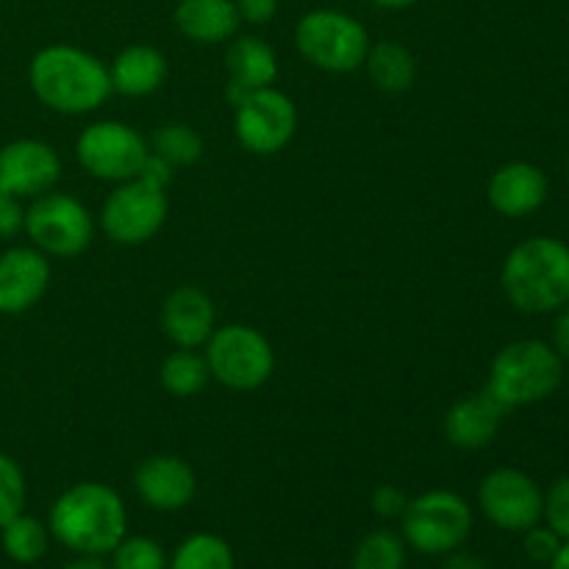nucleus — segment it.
Returning a JSON list of instances; mask_svg holds the SVG:
<instances>
[{
  "label": "nucleus",
  "instance_id": "nucleus-30",
  "mask_svg": "<svg viewBox=\"0 0 569 569\" xmlns=\"http://www.w3.org/2000/svg\"><path fill=\"white\" fill-rule=\"evenodd\" d=\"M545 526L553 528L565 542H569V476L550 483L542 500Z\"/></svg>",
  "mask_w": 569,
  "mask_h": 569
},
{
  "label": "nucleus",
  "instance_id": "nucleus-9",
  "mask_svg": "<svg viewBox=\"0 0 569 569\" xmlns=\"http://www.w3.org/2000/svg\"><path fill=\"white\" fill-rule=\"evenodd\" d=\"M22 231L44 256L70 259L92 244L94 222L87 206L72 194L44 192L26 209Z\"/></svg>",
  "mask_w": 569,
  "mask_h": 569
},
{
  "label": "nucleus",
  "instance_id": "nucleus-18",
  "mask_svg": "<svg viewBox=\"0 0 569 569\" xmlns=\"http://www.w3.org/2000/svg\"><path fill=\"white\" fill-rule=\"evenodd\" d=\"M503 417V406L487 389H481L450 406L445 415V437L459 450H483L495 442Z\"/></svg>",
  "mask_w": 569,
  "mask_h": 569
},
{
  "label": "nucleus",
  "instance_id": "nucleus-34",
  "mask_svg": "<svg viewBox=\"0 0 569 569\" xmlns=\"http://www.w3.org/2000/svg\"><path fill=\"white\" fill-rule=\"evenodd\" d=\"M239 17L250 26H267L276 20L278 0H237Z\"/></svg>",
  "mask_w": 569,
  "mask_h": 569
},
{
  "label": "nucleus",
  "instance_id": "nucleus-8",
  "mask_svg": "<svg viewBox=\"0 0 569 569\" xmlns=\"http://www.w3.org/2000/svg\"><path fill=\"white\" fill-rule=\"evenodd\" d=\"M206 365L211 378L233 392H253L270 381L276 370V353L261 331L250 326H222L206 342Z\"/></svg>",
  "mask_w": 569,
  "mask_h": 569
},
{
  "label": "nucleus",
  "instance_id": "nucleus-37",
  "mask_svg": "<svg viewBox=\"0 0 569 569\" xmlns=\"http://www.w3.org/2000/svg\"><path fill=\"white\" fill-rule=\"evenodd\" d=\"M64 569H106L100 556H78L76 561H70Z\"/></svg>",
  "mask_w": 569,
  "mask_h": 569
},
{
  "label": "nucleus",
  "instance_id": "nucleus-10",
  "mask_svg": "<svg viewBox=\"0 0 569 569\" xmlns=\"http://www.w3.org/2000/svg\"><path fill=\"white\" fill-rule=\"evenodd\" d=\"M78 164L98 181L122 183L142 172L150 148L142 133L128 122L100 120L83 128L76 142Z\"/></svg>",
  "mask_w": 569,
  "mask_h": 569
},
{
  "label": "nucleus",
  "instance_id": "nucleus-12",
  "mask_svg": "<svg viewBox=\"0 0 569 569\" xmlns=\"http://www.w3.org/2000/svg\"><path fill=\"white\" fill-rule=\"evenodd\" d=\"M237 139L256 156H272L292 142L298 131V109L292 98L278 89H256L237 106Z\"/></svg>",
  "mask_w": 569,
  "mask_h": 569
},
{
  "label": "nucleus",
  "instance_id": "nucleus-13",
  "mask_svg": "<svg viewBox=\"0 0 569 569\" xmlns=\"http://www.w3.org/2000/svg\"><path fill=\"white\" fill-rule=\"evenodd\" d=\"M61 178V159L48 142L14 139L0 148V183L17 198H39Z\"/></svg>",
  "mask_w": 569,
  "mask_h": 569
},
{
  "label": "nucleus",
  "instance_id": "nucleus-22",
  "mask_svg": "<svg viewBox=\"0 0 569 569\" xmlns=\"http://www.w3.org/2000/svg\"><path fill=\"white\" fill-rule=\"evenodd\" d=\"M365 67L370 72L372 83L389 94L409 92L417 81V59L411 56L409 48L392 42V39H381V42L370 44Z\"/></svg>",
  "mask_w": 569,
  "mask_h": 569
},
{
  "label": "nucleus",
  "instance_id": "nucleus-31",
  "mask_svg": "<svg viewBox=\"0 0 569 569\" xmlns=\"http://www.w3.org/2000/svg\"><path fill=\"white\" fill-rule=\"evenodd\" d=\"M522 537H526L522 539V550H526V556L533 565H550L556 559V553L561 550V545H565V539L553 528L539 526V522L533 528H528V531H522Z\"/></svg>",
  "mask_w": 569,
  "mask_h": 569
},
{
  "label": "nucleus",
  "instance_id": "nucleus-24",
  "mask_svg": "<svg viewBox=\"0 0 569 569\" xmlns=\"http://www.w3.org/2000/svg\"><path fill=\"white\" fill-rule=\"evenodd\" d=\"M159 376L167 392L176 398H192V395L203 392L211 372L203 356H198L194 350H176L164 359Z\"/></svg>",
  "mask_w": 569,
  "mask_h": 569
},
{
  "label": "nucleus",
  "instance_id": "nucleus-39",
  "mask_svg": "<svg viewBox=\"0 0 569 569\" xmlns=\"http://www.w3.org/2000/svg\"><path fill=\"white\" fill-rule=\"evenodd\" d=\"M548 569H569V542L561 545V550L556 553V559L550 561Z\"/></svg>",
  "mask_w": 569,
  "mask_h": 569
},
{
  "label": "nucleus",
  "instance_id": "nucleus-36",
  "mask_svg": "<svg viewBox=\"0 0 569 569\" xmlns=\"http://www.w3.org/2000/svg\"><path fill=\"white\" fill-rule=\"evenodd\" d=\"M442 569H489L487 561L476 553H467V550H453V553L445 556Z\"/></svg>",
  "mask_w": 569,
  "mask_h": 569
},
{
  "label": "nucleus",
  "instance_id": "nucleus-7",
  "mask_svg": "<svg viewBox=\"0 0 569 569\" xmlns=\"http://www.w3.org/2000/svg\"><path fill=\"white\" fill-rule=\"evenodd\" d=\"M403 542L422 556H448L467 542L472 531V509L461 495L431 489L409 500L403 517Z\"/></svg>",
  "mask_w": 569,
  "mask_h": 569
},
{
  "label": "nucleus",
  "instance_id": "nucleus-21",
  "mask_svg": "<svg viewBox=\"0 0 569 569\" xmlns=\"http://www.w3.org/2000/svg\"><path fill=\"white\" fill-rule=\"evenodd\" d=\"M228 72L231 83H239L248 92L267 89L278 78V56L261 37H239L228 48Z\"/></svg>",
  "mask_w": 569,
  "mask_h": 569
},
{
  "label": "nucleus",
  "instance_id": "nucleus-11",
  "mask_svg": "<svg viewBox=\"0 0 569 569\" xmlns=\"http://www.w3.org/2000/svg\"><path fill=\"white\" fill-rule=\"evenodd\" d=\"M542 500L539 483L517 467H498L478 487L483 517L500 531L522 533L542 522Z\"/></svg>",
  "mask_w": 569,
  "mask_h": 569
},
{
  "label": "nucleus",
  "instance_id": "nucleus-17",
  "mask_svg": "<svg viewBox=\"0 0 569 569\" xmlns=\"http://www.w3.org/2000/svg\"><path fill=\"white\" fill-rule=\"evenodd\" d=\"M217 328V311L209 295L198 287L172 289L161 306V331L181 350L209 342Z\"/></svg>",
  "mask_w": 569,
  "mask_h": 569
},
{
  "label": "nucleus",
  "instance_id": "nucleus-28",
  "mask_svg": "<svg viewBox=\"0 0 569 569\" xmlns=\"http://www.w3.org/2000/svg\"><path fill=\"white\" fill-rule=\"evenodd\" d=\"M111 569H167V553L156 539L126 537L111 550Z\"/></svg>",
  "mask_w": 569,
  "mask_h": 569
},
{
  "label": "nucleus",
  "instance_id": "nucleus-35",
  "mask_svg": "<svg viewBox=\"0 0 569 569\" xmlns=\"http://www.w3.org/2000/svg\"><path fill=\"white\" fill-rule=\"evenodd\" d=\"M553 350L561 359L569 361V303L556 311V326H553Z\"/></svg>",
  "mask_w": 569,
  "mask_h": 569
},
{
  "label": "nucleus",
  "instance_id": "nucleus-20",
  "mask_svg": "<svg viewBox=\"0 0 569 569\" xmlns=\"http://www.w3.org/2000/svg\"><path fill=\"white\" fill-rule=\"evenodd\" d=\"M111 89L128 98H148L159 92L167 78V59L150 44H128L109 67Z\"/></svg>",
  "mask_w": 569,
  "mask_h": 569
},
{
  "label": "nucleus",
  "instance_id": "nucleus-2",
  "mask_svg": "<svg viewBox=\"0 0 569 569\" xmlns=\"http://www.w3.org/2000/svg\"><path fill=\"white\" fill-rule=\"evenodd\" d=\"M28 83L39 103L59 114L100 109L111 89L109 67L98 56L72 44H48L28 64Z\"/></svg>",
  "mask_w": 569,
  "mask_h": 569
},
{
  "label": "nucleus",
  "instance_id": "nucleus-25",
  "mask_svg": "<svg viewBox=\"0 0 569 569\" xmlns=\"http://www.w3.org/2000/svg\"><path fill=\"white\" fill-rule=\"evenodd\" d=\"M3 553L17 565H37L48 553V528L33 517H14L9 526L0 528Z\"/></svg>",
  "mask_w": 569,
  "mask_h": 569
},
{
  "label": "nucleus",
  "instance_id": "nucleus-29",
  "mask_svg": "<svg viewBox=\"0 0 569 569\" xmlns=\"http://www.w3.org/2000/svg\"><path fill=\"white\" fill-rule=\"evenodd\" d=\"M26 476L9 453H0V528L9 526L26 509Z\"/></svg>",
  "mask_w": 569,
  "mask_h": 569
},
{
  "label": "nucleus",
  "instance_id": "nucleus-19",
  "mask_svg": "<svg viewBox=\"0 0 569 569\" xmlns=\"http://www.w3.org/2000/svg\"><path fill=\"white\" fill-rule=\"evenodd\" d=\"M172 20L192 42L217 44L237 37L242 17L237 0H178Z\"/></svg>",
  "mask_w": 569,
  "mask_h": 569
},
{
  "label": "nucleus",
  "instance_id": "nucleus-4",
  "mask_svg": "<svg viewBox=\"0 0 569 569\" xmlns=\"http://www.w3.org/2000/svg\"><path fill=\"white\" fill-rule=\"evenodd\" d=\"M176 167L150 153L142 172L122 181L100 209V228L117 244H144L161 231L170 211L167 187Z\"/></svg>",
  "mask_w": 569,
  "mask_h": 569
},
{
  "label": "nucleus",
  "instance_id": "nucleus-38",
  "mask_svg": "<svg viewBox=\"0 0 569 569\" xmlns=\"http://www.w3.org/2000/svg\"><path fill=\"white\" fill-rule=\"evenodd\" d=\"M372 3L389 11H403V9H411V6H417L420 0H372Z\"/></svg>",
  "mask_w": 569,
  "mask_h": 569
},
{
  "label": "nucleus",
  "instance_id": "nucleus-27",
  "mask_svg": "<svg viewBox=\"0 0 569 569\" xmlns=\"http://www.w3.org/2000/svg\"><path fill=\"white\" fill-rule=\"evenodd\" d=\"M350 569H406V542L395 531H370L356 548Z\"/></svg>",
  "mask_w": 569,
  "mask_h": 569
},
{
  "label": "nucleus",
  "instance_id": "nucleus-5",
  "mask_svg": "<svg viewBox=\"0 0 569 569\" xmlns=\"http://www.w3.org/2000/svg\"><path fill=\"white\" fill-rule=\"evenodd\" d=\"M565 381V359L553 345L539 339H520L500 350L489 367L487 392L506 411L539 403L556 395Z\"/></svg>",
  "mask_w": 569,
  "mask_h": 569
},
{
  "label": "nucleus",
  "instance_id": "nucleus-14",
  "mask_svg": "<svg viewBox=\"0 0 569 569\" xmlns=\"http://www.w3.org/2000/svg\"><path fill=\"white\" fill-rule=\"evenodd\" d=\"M139 500L156 511H181L198 492L194 470L178 456H150L133 472Z\"/></svg>",
  "mask_w": 569,
  "mask_h": 569
},
{
  "label": "nucleus",
  "instance_id": "nucleus-26",
  "mask_svg": "<svg viewBox=\"0 0 569 569\" xmlns=\"http://www.w3.org/2000/svg\"><path fill=\"white\" fill-rule=\"evenodd\" d=\"M150 153L164 159L170 167H189L203 156V139L187 122H164L153 131Z\"/></svg>",
  "mask_w": 569,
  "mask_h": 569
},
{
  "label": "nucleus",
  "instance_id": "nucleus-33",
  "mask_svg": "<svg viewBox=\"0 0 569 569\" xmlns=\"http://www.w3.org/2000/svg\"><path fill=\"white\" fill-rule=\"evenodd\" d=\"M370 503H372V511H376L381 520H398V517H403L406 506H409V498L403 495V489L392 487V483H381V487L372 492Z\"/></svg>",
  "mask_w": 569,
  "mask_h": 569
},
{
  "label": "nucleus",
  "instance_id": "nucleus-16",
  "mask_svg": "<svg viewBox=\"0 0 569 569\" xmlns=\"http://www.w3.org/2000/svg\"><path fill=\"white\" fill-rule=\"evenodd\" d=\"M548 189L550 183L542 167L531 164V161H509L492 172L487 183V198L498 214L520 220V217L542 209L548 200Z\"/></svg>",
  "mask_w": 569,
  "mask_h": 569
},
{
  "label": "nucleus",
  "instance_id": "nucleus-40",
  "mask_svg": "<svg viewBox=\"0 0 569 569\" xmlns=\"http://www.w3.org/2000/svg\"><path fill=\"white\" fill-rule=\"evenodd\" d=\"M567 176H569V156H567Z\"/></svg>",
  "mask_w": 569,
  "mask_h": 569
},
{
  "label": "nucleus",
  "instance_id": "nucleus-6",
  "mask_svg": "<svg viewBox=\"0 0 569 569\" xmlns=\"http://www.w3.org/2000/svg\"><path fill=\"white\" fill-rule=\"evenodd\" d=\"M298 53L326 72H353L365 67L370 33L356 17L337 9H315L295 26Z\"/></svg>",
  "mask_w": 569,
  "mask_h": 569
},
{
  "label": "nucleus",
  "instance_id": "nucleus-15",
  "mask_svg": "<svg viewBox=\"0 0 569 569\" xmlns=\"http://www.w3.org/2000/svg\"><path fill=\"white\" fill-rule=\"evenodd\" d=\"M48 256L37 248H9L0 253V315H22L48 292Z\"/></svg>",
  "mask_w": 569,
  "mask_h": 569
},
{
  "label": "nucleus",
  "instance_id": "nucleus-1",
  "mask_svg": "<svg viewBox=\"0 0 569 569\" xmlns=\"http://www.w3.org/2000/svg\"><path fill=\"white\" fill-rule=\"evenodd\" d=\"M50 533L72 553L106 556L128 537L126 503L106 483H76L50 506Z\"/></svg>",
  "mask_w": 569,
  "mask_h": 569
},
{
  "label": "nucleus",
  "instance_id": "nucleus-3",
  "mask_svg": "<svg viewBox=\"0 0 569 569\" xmlns=\"http://www.w3.org/2000/svg\"><path fill=\"white\" fill-rule=\"evenodd\" d=\"M500 283L522 315H553L569 303V244L556 237H531L506 256Z\"/></svg>",
  "mask_w": 569,
  "mask_h": 569
},
{
  "label": "nucleus",
  "instance_id": "nucleus-23",
  "mask_svg": "<svg viewBox=\"0 0 569 569\" xmlns=\"http://www.w3.org/2000/svg\"><path fill=\"white\" fill-rule=\"evenodd\" d=\"M167 569H237L231 545L217 533H192L178 545Z\"/></svg>",
  "mask_w": 569,
  "mask_h": 569
},
{
  "label": "nucleus",
  "instance_id": "nucleus-32",
  "mask_svg": "<svg viewBox=\"0 0 569 569\" xmlns=\"http://www.w3.org/2000/svg\"><path fill=\"white\" fill-rule=\"evenodd\" d=\"M26 226V209L11 189L0 183V239H11Z\"/></svg>",
  "mask_w": 569,
  "mask_h": 569
}]
</instances>
